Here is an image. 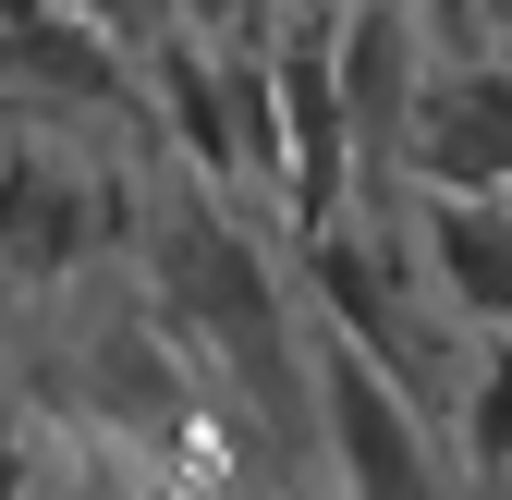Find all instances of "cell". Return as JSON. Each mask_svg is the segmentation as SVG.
Wrapping results in <instances>:
<instances>
[{
	"label": "cell",
	"mask_w": 512,
	"mask_h": 500,
	"mask_svg": "<svg viewBox=\"0 0 512 500\" xmlns=\"http://www.w3.org/2000/svg\"><path fill=\"white\" fill-rule=\"evenodd\" d=\"M0 500H25V440L0 427Z\"/></svg>",
	"instance_id": "8fae6325"
},
{
	"label": "cell",
	"mask_w": 512,
	"mask_h": 500,
	"mask_svg": "<svg viewBox=\"0 0 512 500\" xmlns=\"http://www.w3.org/2000/svg\"><path fill=\"white\" fill-rule=\"evenodd\" d=\"M293 500H342V488H293Z\"/></svg>",
	"instance_id": "4fadbf2b"
},
{
	"label": "cell",
	"mask_w": 512,
	"mask_h": 500,
	"mask_svg": "<svg viewBox=\"0 0 512 500\" xmlns=\"http://www.w3.org/2000/svg\"><path fill=\"white\" fill-rule=\"evenodd\" d=\"M415 25H427L439 61H476L488 49V0H415Z\"/></svg>",
	"instance_id": "30bf717a"
},
{
	"label": "cell",
	"mask_w": 512,
	"mask_h": 500,
	"mask_svg": "<svg viewBox=\"0 0 512 500\" xmlns=\"http://www.w3.org/2000/svg\"><path fill=\"white\" fill-rule=\"evenodd\" d=\"M269 122H281V208L293 232H342L354 220V122H342V86H330V49H269Z\"/></svg>",
	"instance_id": "277c9868"
},
{
	"label": "cell",
	"mask_w": 512,
	"mask_h": 500,
	"mask_svg": "<svg viewBox=\"0 0 512 500\" xmlns=\"http://www.w3.org/2000/svg\"><path fill=\"white\" fill-rule=\"evenodd\" d=\"M86 379H98V403L135 427V440H183V379H171V354H159L147 318H110L86 342Z\"/></svg>",
	"instance_id": "52a82bcc"
},
{
	"label": "cell",
	"mask_w": 512,
	"mask_h": 500,
	"mask_svg": "<svg viewBox=\"0 0 512 500\" xmlns=\"http://www.w3.org/2000/svg\"><path fill=\"white\" fill-rule=\"evenodd\" d=\"M427 269L452 293V318L476 330H512V208L500 196H452V183H427Z\"/></svg>",
	"instance_id": "8992f818"
},
{
	"label": "cell",
	"mask_w": 512,
	"mask_h": 500,
	"mask_svg": "<svg viewBox=\"0 0 512 500\" xmlns=\"http://www.w3.org/2000/svg\"><path fill=\"white\" fill-rule=\"evenodd\" d=\"M159 318L196 342V354H220V379L256 403L293 440V403H305V342H293V305H281V281H269V257H256V232L244 220H220V208H171V232H159Z\"/></svg>",
	"instance_id": "6da1fadb"
},
{
	"label": "cell",
	"mask_w": 512,
	"mask_h": 500,
	"mask_svg": "<svg viewBox=\"0 0 512 500\" xmlns=\"http://www.w3.org/2000/svg\"><path fill=\"white\" fill-rule=\"evenodd\" d=\"M61 13H86L110 49H122V37L147 49V37H171V25H183V0H61Z\"/></svg>",
	"instance_id": "9c48e42d"
},
{
	"label": "cell",
	"mask_w": 512,
	"mask_h": 500,
	"mask_svg": "<svg viewBox=\"0 0 512 500\" xmlns=\"http://www.w3.org/2000/svg\"><path fill=\"white\" fill-rule=\"evenodd\" d=\"M464 452L476 476H512V330H488L476 379H464Z\"/></svg>",
	"instance_id": "ba28073f"
},
{
	"label": "cell",
	"mask_w": 512,
	"mask_h": 500,
	"mask_svg": "<svg viewBox=\"0 0 512 500\" xmlns=\"http://www.w3.org/2000/svg\"><path fill=\"white\" fill-rule=\"evenodd\" d=\"M305 366H317V427H330V452H342V500H439V452H427V391L415 379H391L354 330H330L317 318V342H305Z\"/></svg>",
	"instance_id": "7a4b0ae2"
},
{
	"label": "cell",
	"mask_w": 512,
	"mask_h": 500,
	"mask_svg": "<svg viewBox=\"0 0 512 500\" xmlns=\"http://www.w3.org/2000/svg\"><path fill=\"white\" fill-rule=\"evenodd\" d=\"M488 61H512V0H488Z\"/></svg>",
	"instance_id": "7c38bea8"
},
{
	"label": "cell",
	"mask_w": 512,
	"mask_h": 500,
	"mask_svg": "<svg viewBox=\"0 0 512 500\" xmlns=\"http://www.w3.org/2000/svg\"><path fill=\"white\" fill-rule=\"evenodd\" d=\"M427 25L415 0H354L330 25V86H342V122H354V171L366 183H403V135H415V98H427Z\"/></svg>",
	"instance_id": "3957f363"
},
{
	"label": "cell",
	"mask_w": 512,
	"mask_h": 500,
	"mask_svg": "<svg viewBox=\"0 0 512 500\" xmlns=\"http://www.w3.org/2000/svg\"><path fill=\"white\" fill-rule=\"evenodd\" d=\"M110 244V196L61 159V147H25V159H0V281H74L86 257Z\"/></svg>",
	"instance_id": "5b68a950"
}]
</instances>
